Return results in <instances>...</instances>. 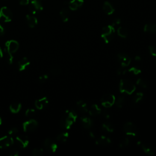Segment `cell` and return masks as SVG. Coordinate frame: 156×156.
Here are the masks:
<instances>
[{"mask_svg": "<svg viewBox=\"0 0 156 156\" xmlns=\"http://www.w3.org/2000/svg\"><path fill=\"white\" fill-rule=\"evenodd\" d=\"M78 117L76 112L73 110L67 111L62 117L60 125L62 128L69 129L71 126L76 122Z\"/></svg>", "mask_w": 156, "mask_h": 156, "instance_id": "cell-1", "label": "cell"}, {"mask_svg": "<svg viewBox=\"0 0 156 156\" xmlns=\"http://www.w3.org/2000/svg\"><path fill=\"white\" fill-rule=\"evenodd\" d=\"M136 87L134 84L128 79H123L120 81L119 84V90L121 93H124L128 95H132L135 90Z\"/></svg>", "mask_w": 156, "mask_h": 156, "instance_id": "cell-2", "label": "cell"}, {"mask_svg": "<svg viewBox=\"0 0 156 156\" xmlns=\"http://www.w3.org/2000/svg\"><path fill=\"white\" fill-rule=\"evenodd\" d=\"M115 97L113 94L107 93L104 95L101 99V105L106 108H111L115 102Z\"/></svg>", "mask_w": 156, "mask_h": 156, "instance_id": "cell-3", "label": "cell"}, {"mask_svg": "<svg viewBox=\"0 0 156 156\" xmlns=\"http://www.w3.org/2000/svg\"><path fill=\"white\" fill-rule=\"evenodd\" d=\"M124 133L131 137H136L138 135L139 131L138 128L132 122H127L124 124L123 127Z\"/></svg>", "mask_w": 156, "mask_h": 156, "instance_id": "cell-4", "label": "cell"}, {"mask_svg": "<svg viewBox=\"0 0 156 156\" xmlns=\"http://www.w3.org/2000/svg\"><path fill=\"white\" fill-rule=\"evenodd\" d=\"M13 14L12 11L7 7H3L0 9V22L8 23L12 21Z\"/></svg>", "mask_w": 156, "mask_h": 156, "instance_id": "cell-5", "label": "cell"}, {"mask_svg": "<svg viewBox=\"0 0 156 156\" xmlns=\"http://www.w3.org/2000/svg\"><path fill=\"white\" fill-rule=\"evenodd\" d=\"M29 10L32 14L39 13L43 10V6L40 0H32L29 3Z\"/></svg>", "mask_w": 156, "mask_h": 156, "instance_id": "cell-6", "label": "cell"}, {"mask_svg": "<svg viewBox=\"0 0 156 156\" xmlns=\"http://www.w3.org/2000/svg\"><path fill=\"white\" fill-rule=\"evenodd\" d=\"M38 122L34 119H31L23 123V129L25 132H32L37 129L38 128Z\"/></svg>", "mask_w": 156, "mask_h": 156, "instance_id": "cell-7", "label": "cell"}, {"mask_svg": "<svg viewBox=\"0 0 156 156\" xmlns=\"http://www.w3.org/2000/svg\"><path fill=\"white\" fill-rule=\"evenodd\" d=\"M44 147L48 152H55L58 149V144L51 138H46L44 141Z\"/></svg>", "mask_w": 156, "mask_h": 156, "instance_id": "cell-8", "label": "cell"}, {"mask_svg": "<svg viewBox=\"0 0 156 156\" xmlns=\"http://www.w3.org/2000/svg\"><path fill=\"white\" fill-rule=\"evenodd\" d=\"M117 58L119 63L121 65L122 67H128L131 62V58L126 54L124 53H119L117 55Z\"/></svg>", "mask_w": 156, "mask_h": 156, "instance_id": "cell-9", "label": "cell"}, {"mask_svg": "<svg viewBox=\"0 0 156 156\" xmlns=\"http://www.w3.org/2000/svg\"><path fill=\"white\" fill-rule=\"evenodd\" d=\"M14 143V140L9 136H4L0 138V148L5 149L10 147Z\"/></svg>", "mask_w": 156, "mask_h": 156, "instance_id": "cell-10", "label": "cell"}, {"mask_svg": "<svg viewBox=\"0 0 156 156\" xmlns=\"http://www.w3.org/2000/svg\"><path fill=\"white\" fill-rule=\"evenodd\" d=\"M5 46L6 49L12 54L16 53L19 48L18 42L13 40L7 41L5 43Z\"/></svg>", "mask_w": 156, "mask_h": 156, "instance_id": "cell-11", "label": "cell"}, {"mask_svg": "<svg viewBox=\"0 0 156 156\" xmlns=\"http://www.w3.org/2000/svg\"><path fill=\"white\" fill-rule=\"evenodd\" d=\"M16 144L22 149L26 148L29 144V140L27 136L20 135L15 138Z\"/></svg>", "mask_w": 156, "mask_h": 156, "instance_id": "cell-12", "label": "cell"}, {"mask_svg": "<svg viewBox=\"0 0 156 156\" xmlns=\"http://www.w3.org/2000/svg\"><path fill=\"white\" fill-rule=\"evenodd\" d=\"M49 104V101L46 97L38 99L35 102V106L38 110H42L45 108Z\"/></svg>", "mask_w": 156, "mask_h": 156, "instance_id": "cell-13", "label": "cell"}, {"mask_svg": "<svg viewBox=\"0 0 156 156\" xmlns=\"http://www.w3.org/2000/svg\"><path fill=\"white\" fill-rule=\"evenodd\" d=\"M111 143H112V140L110 138L106 136H103V135L98 137L96 140V144L102 146H107L111 144Z\"/></svg>", "mask_w": 156, "mask_h": 156, "instance_id": "cell-14", "label": "cell"}, {"mask_svg": "<svg viewBox=\"0 0 156 156\" xmlns=\"http://www.w3.org/2000/svg\"><path fill=\"white\" fill-rule=\"evenodd\" d=\"M84 4L83 0H71L68 3V6L71 11H76L82 7Z\"/></svg>", "mask_w": 156, "mask_h": 156, "instance_id": "cell-15", "label": "cell"}, {"mask_svg": "<svg viewBox=\"0 0 156 156\" xmlns=\"http://www.w3.org/2000/svg\"><path fill=\"white\" fill-rule=\"evenodd\" d=\"M30 65V62L27 58H23L18 62V68L19 71H25Z\"/></svg>", "mask_w": 156, "mask_h": 156, "instance_id": "cell-16", "label": "cell"}, {"mask_svg": "<svg viewBox=\"0 0 156 156\" xmlns=\"http://www.w3.org/2000/svg\"><path fill=\"white\" fill-rule=\"evenodd\" d=\"M26 22L28 26L31 28H35L38 23V20L37 18L34 15H26Z\"/></svg>", "mask_w": 156, "mask_h": 156, "instance_id": "cell-17", "label": "cell"}, {"mask_svg": "<svg viewBox=\"0 0 156 156\" xmlns=\"http://www.w3.org/2000/svg\"><path fill=\"white\" fill-rule=\"evenodd\" d=\"M81 123H82V126L84 128L87 129L91 128L93 126V120L90 118H89L88 117H85V116L82 117L81 118Z\"/></svg>", "mask_w": 156, "mask_h": 156, "instance_id": "cell-18", "label": "cell"}, {"mask_svg": "<svg viewBox=\"0 0 156 156\" xmlns=\"http://www.w3.org/2000/svg\"><path fill=\"white\" fill-rule=\"evenodd\" d=\"M141 147L143 152L146 154L149 155H154V149L152 145L147 143H141Z\"/></svg>", "mask_w": 156, "mask_h": 156, "instance_id": "cell-19", "label": "cell"}, {"mask_svg": "<svg viewBox=\"0 0 156 156\" xmlns=\"http://www.w3.org/2000/svg\"><path fill=\"white\" fill-rule=\"evenodd\" d=\"M102 9L104 12H105V14H106L108 15H112L115 11V9L112 6V5L109 2H108L104 3L102 6Z\"/></svg>", "mask_w": 156, "mask_h": 156, "instance_id": "cell-20", "label": "cell"}, {"mask_svg": "<svg viewBox=\"0 0 156 156\" xmlns=\"http://www.w3.org/2000/svg\"><path fill=\"white\" fill-rule=\"evenodd\" d=\"M76 106L78 107V111L82 113V114H86L88 112V108H87V104L82 101V100H80L79 101L77 102L76 103Z\"/></svg>", "mask_w": 156, "mask_h": 156, "instance_id": "cell-21", "label": "cell"}, {"mask_svg": "<svg viewBox=\"0 0 156 156\" xmlns=\"http://www.w3.org/2000/svg\"><path fill=\"white\" fill-rule=\"evenodd\" d=\"M22 104L20 102H13L9 106L10 111L12 114H18L22 109Z\"/></svg>", "mask_w": 156, "mask_h": 156, "instance_id": "cell-22", "label": "cell"}, {"mask_svg": "<svg viewBox=\"0 0 156 156\" xmlns=\"http://www.w3.org/2000/svg\"><path fill=\"white\" fill-rule=\"evenodd\" d=\"M102 112L101 109L99 108V107L97 105L94 104L93 105L90 110L88 111V113L91 116H96V115H98L99 114H101Z\"/></svg>", "mask_w": 156, "mask_h": 156, "instance_id": "cell-23", "label": "cell"}, {"mask_svg": "<svg viewBox=\"0 0 156 156\" xmlns=\"http://www.w3.org/2000/svg\"><path fill=\"white\" fill-rule=\"evenodd\" d=\"M114 32H115V27L113 26L112 25H109L106 27H104L102 28L101 36L114 34Z\"/></svg>", "mask_w": 156, "mask_h": 156, "instance_id": "cell-24", "label": "cell"}, {"mask_svg": "<svg viewBox=\"0 0 156 156\" xmlns=\"http://www.w3.org/2000/svg\"><path fill=\"white\" fill-rule=\"evenodd\" d=\"M143 30L145 32L155 34L156 33V25L154 23L146 24L144 25Z\"/></svg>", "mask_w": 156, "mask_h": 156, "instance_id": "cell-25", "label": "cell"}, {"mask_svg": "<svg viewBox=\"0 0 156 156\" xmlns=\"http://www.w3.org/2000/svg\"><path fill=\"white\" fill-rule=\"evenodd\" d=\"M61 17L64 22H67L70 17V12L68 9L64 8L60 12Z\"/></svg>", "mask_w": 156, "mask_h": 156, "instance_id": "cell-26", "label": "cell"}, {"mask_svg": "<svg viewBox=\"0 0 156 156\" xmlns=\"http://www.w3.org/2000/svg\"><path fill=\"white\" fill-rule=\"evenodd\" d=\"M69 137V133L67 132H62L61 134H59L58 136H57V140L62 142V143H65L67 141L68 138Z\"/></svg>", "mask_w": 156, "mask_h": 156, "instance_id": "cell-27", "label": "cell"}, {"mask_svg": "<svg viewBox=\"0 0 156 156\" xmlns=\"http://www.w3.org/2000/svg\"><path fill=\"white\" fill-rule=\"evenodd\" d=\"M117 34L120 37L125 38L128 35V31L123 27H120L117 30Z\"/></svg>", "mask_w": 156, "mask_h": 156, "instance_id": "cell-28", "label": "cell"}, {"mask_svg": "<svg viewBox=\"0 0 156 156\" xmlns=\"http://www.w3.org/2000/svg\"><path fill=\"white\" fill-rule=\"evenodd\" d=\"M115 105L117 108H122L124 105L125 98L124 96H119L117 99H115Z\"/></svg>", "mask_w": 156, "mask_h": 156, "instance_id": "cell-29", "label": "cell"}, {"mask_svg": "<svg viewBox=\"0 0 156 156\" xmlns=\"http://www.w3.org/2000/svg\"><path fill=\"white\" fill-rule=\"evenodd\" d=\"M102 128L103 130L107 131L108 132H113L114 128L112 124L109 123H105L102 124Z\"/></svg>", "mask_w": 156, "mask_h": 156, "instance_id": "cell-30", "label": "cell"}, {"mask_svg": "<svg viewBox=\"0 0 156 156\" xmlns=\"http://www.w3.org/2000/svg\"><path fill=\"white\" fill-rule=\"evenodd\" d=\"M5 53L6 56V59H7V62L9 64H12L13 63L14 61V57L12 55V53H10L9 51H8L6 48L5 49Z\"/></svg>", "mask_w": 156, "mask_h": 156, "instance_id": "cell-31", "label": "cell"}, {"mask_svg": "<svg viewBox=\"0 0 156 156\" xmlns=\"http://www.w3.org/2000/svg\"><path fill=\"white\" fill-rule=\"evenodd\" d=\"M144 96V95L142 92H138L137 93L134 97V102L135 103V104H137L139 102H140L142 99H143V98Z\"/></svg>", "mask_w": 156, "mask_h": 156, "instance_id": "cell-32", "label": "cell"}, {"mask_svg": "<svg viewBox=\"0 0 156 156\" xmlns=\"http://www.w3.org/2000/svg\"><path fill=\"white\" fill-rule=\"evenodd\" d=\"M129 139L128 138V137H126V138H124L123 139H122L121 140V141L119 143V147L120 148H124L127 146H128L129 144Z\"/></svg>", "mask_w": 156, "mask_h": 156, "instance_id": "cell-33", "label": "cell"}, {"mask_svg": "<svg viewBox=\"0 0 156 156\" xmlns=\"http://www.w3.org/2000/svg\"><path fill=\"white\" fill-rule=\"evenodd\" d=\"M137 85L140 86V87L143 88H146L148 87V84L147 82L143 79H138L137 81V82H136Z\"/></svg>", "mask_w": 156, "mask_h": 156, "instance_id": "cell-34", "label": "cell"}, {"mask_svg": "<svg viewBox=\"0 0 156 156\" xmlns=\"http://www.w3.org/2000/svg\"><path fill=\"white\" fill-rule=\"evenodd\" d=\"M32 154L34 156H41L44 154V152L41 148H35L32 150Z\"/></svg>", "mask_w": 156, "mask_h": 156, "instance_id": "cell-35", "label": "cell"}, {"mask_svg": "<svg viewBox=\"0 0 156 156\" xmlns=\"http://www.w3.org/2000/svg\"><path fill=\"white\" fill-rule=\"evenodd\" d=\"M35 114H36V112H35V111L34 109H28L26 111L25 115L27 117H28V118H32V117H34L35 115Z\"/></svg>", "mask_w": 156, "mask_h": 156, "instance_id": "cell-36", "label": "cell"}, {"mask_svg": "<svg viewBox=\"0 0 156 156\" xmlns=\"http://www.w3.org/2000/svg\"><path fill=\"white\" fill-rule=\"evenodd\" d=\"M102 38L105 41V42L106 43H110L112 39L114 37V34H110V35H103L101 36Z\"/></svg>", "mask_w": 156, "mask_h": 156, "instance_id": "cell-37", "label": "cell"}, {"mask_svg": "<svg viewBox=\"0 0 156 156\" xmlns=\"http://www.w3.org/2000/svg\"><path fill=\"white\" fill-rule=\"evenodd\" d=\"M128 71H129V73H132L133 75H139L141 73V70L139 68L136 67H134L131 68Z\"/></svg>", "mask_w": 156, "mask_h": 156, "instance_id": "cell-38", "label": "cell"}, {"mask_svg": "<svg viewBox=\"0 0 156 156\" xmlns=\"http://www.w3.org/2000/svg\"><path fill=\"white\" fill-rule=\"evenodd\" d=\"M61 71H61V68H59L58 67H55L53 68H52L50 71L51 74L53 76H55L59 75L61 73Z\"/></svg>", "mask_w": 156, "mask_h": 156, "instance_id": "cell-39", "label": "cell"}, {"mask_svg": "<svg viewBox=\"0 0 156 156\" xmlns=\"http://www.w3.org/2000/svg\"><path fill=\"white\" fill-rule=\"evenodd\" d=\"M149 51L150 52L151 55L154 56L156 57V48L154 46H149Z\"/></svg>", "mask_w": 156, "mask_h": 156, "instance_id": "cell-40", "label": "cell"}, {"mask_svg": "<svg viewBox=\"0 0 156 156\" xmlns=\"http://www.w3.org/2000/svg\"><path fill=\"white\" fill-rule=\"evenodd\" d=\"M18 132V129L17 128H11L9 131H8V134L10 135H13Z\"/></svg>", "mask_w": 156, "mask_h": 156, "instance_id": "cell-41", "label": "cell"}, {"mask_svg": "<svg viewBox=\"0 0 156 156\" xmlns=\"http://www.w3.org/2000/svg\"><path fill=\"white\" fill-rule=\"evenodd\" d=\"M20 154L19 153V151L18 149H17L16 148H14L12 149L11 150V152H10V155L11 156H18Z\"/></svg>", "mask_w": 156, "mask_h": 156, "instance_id": "cell-42", "label": "cell"}, {"mask_svg": "<svg viewBox=\"0 0 156 156\" xmlns=\"http://www.w3.org/2000/svg\"><path fill=\"white\" fill-rule=\"evenodd\" d=\"M48 79V76L47 75H41V76L39 77L38 78V80L40 81V82L41 83H44L46 82V81Z\"/></svg>", "mask_w": 156, "mask_h": 156, "instance_id": "cell-43", "label": "cell"}, {"mask_svg": "<svg viewBox=\"0 0 156 156\" xmlns=\"http://www.w3.org/2000/svg\"><path fill=\"white\" fill-rule=\"evenodd\" d=\"M120 23H121V20H120V18H115V19H114V20L113 21V23H112V25L115 27V26L120 25Z\"/></svg>", "mask_w": 156, "mask_h": 156, "instance_id": "cell-44", "label": "cell"}, {"mask_svg": "<svg viewBox=\"0 0 156 156\" xmlns=\"http://www.w3.org/2000/svg\"><path fill=\"white\" fill-rule=\"evenodd\" d=\"M29 2H30V0H19L20 4L22 6H26V5H29Z\"/></svg>", "mask_w": 156, "mask_h": 156, "instance_id": "cell-45", "label": "cell"}, {"mask_svg": "<svg viewBox=\"0 0 156 156\" xmlns=\"http://www.w3.org/2000/svg\"><path fill=\"white\" fill-rule=\"evenodd\" d=\"M5 28L2 25H0V35L1 36L5 34Z\"/></svg>", "mask_w": 156, "mask_h": 156, "instance_id": "cell-46", "label": "cell"}, {"mask_svg": "<svg viewBox=\"0 0 156 156\" xmlns=\"http://www.w3.org/2000/svg\"><path fill=\"white\" fill-rule=\"evenodd\" d=\"M102 115L106 119H110V118H111V115L108 112H104L102 113Z\"/></svg>", "mask_w": 156, "mask_h": 156, "instance_id": "cell-47", "label": "cell"}, {"mask_svg": "<svg viewBox=\"0 0 156 156\" xmlns=\"http://www.w3.org/2000/svg\"><path fill=\"white\" fill-rule=\"evenodd\" d=\"M126 70H121V69H119L118 70V71H117V73H118V75H124L125 73H126Z\"/></svg>", "mask_w": 156, "mask_h": 156, "instance_id": "cell-48", "label": "cell"}, {"mask_svg": "<svg viewBox=\"0 0 156 156\" xmlns=\"http://www.w3.org/2000/svg\"><path fill=\"white\" fill-rule=\"evenodd\" d=\"M3 51H2V48H0V58H2L3 57Z\"/></svg>", "mask_w": 156, "mask_h": 156, "instance_id": "cell-49", "label": "cell"}, {"mask_svg": "<svg viewBox=\"0 0 156 156\" xmlns=\"http://www.w3.org/2000/svg\"><path fill=\"white\" fill-rule=\"evenodd\" d=\"M135 60L136 61H141V58H140V56H135Z\"/></svg>", "mask_w": 156, "mask_h": 156, "instance_id": "cell-50", "label": "cell"}, {"mask_svg": "<svg viewBox=\"0 0 156 156\" xmlns=\"http://www.w3.org/2000/svg\"><path fill=\"white\" fill-rule=\"evenodd\" d=\"M90 136L91 137H92V138H94V137H95L94 134H93V132H90Z\"/></svg>", "mask_w": 156, "mask_h": 156, "instance_id": "cell-51", "label": "cell"}, {"mask_svg": "<svg viewBox=\"0 0 156 156\" xmlns=\"http://www.w3.org/2000/svg\"><path fill=\"white\" fill-rule=\"evenodd\" d=\"M2 124V119L1 118V117H0V125H1Z\"/></svg>", "mask_w": 156, "mask_h": 156, "instance_id": "cell-52", "label": "cell"}, {"mask_svg": "<svg viewBox=\"0 0 156 156\" xmlns=\"http://www.w3.org/2000/svg\"><path fill=\"white\" fill-rule=\"evenodd\" d=\"M30 1H32V0H30Z\"/></svg>", "mask_w": 156, "mask_h": 156, "instance_id": "cell-53", "label": "cell"}]
</instances>
